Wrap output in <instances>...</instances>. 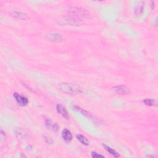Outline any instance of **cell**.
Instances as JSON below:
<instances>
[{
    "label": "cell",
    "instance_id": "6da1fadb",
    "mask_svg": "<svg viewBox=\"0 0 158 158\" xmlns=\"http://www.w3.org/2000/svg\"><path fill=\"white\" fill-rule=\"evenodd\" d=\"M60 90L64 93L69 95H78L82 93L83 90L81 87L77 84L62 83L59 85Z\"/></svg>",
    "mask_w": 158,
    "mask_h": 158
},
{
    "label": "cell",
    "instance_id": "7a4b0ae2",
    "mask_svg": "<svg viewBox=\"0 0 158 158\" xmlns=\"http://www.w3.org/2000/svg\"><path fill=\"white\" fill-rule=\"evenodd\" d=\"M67 13L72 17H73L77 19L86 18L89 16V13L86 10L82 8H78V7L70 8L68 10Z\"/></svg>",
    "mask_w": 158,
    "mask_h": 158
},
{
    "label": "cell",
    "instance_id": "3957f363",
    "mask_svg": "<svg viewBox=\"0 0 158 158\" xmlns=\"http://www.w3.org/2000/svg\"><path fill=\"white\" fill-rule=\"evenodd\" d=\"M13 97H14V99L16 100V102L21 106H26L29 103L28 98L18 93H14Z\"/></svg>",
    "mask_w": 158,
    "mask_h": 158
},
{
    "label": "cell",
    "instance_id": "277c9868",
    "mask_svg": "<svg viewBox=\"0 0 158 158\" xmlns=\"http://www.w3.org/2000/svg\"><path fill=\"white\" fill-rule=\"evenodd\" d=\"M46 38L50 41L60 43L63 40L62 35L57 33H48L46 35Z\"/></svg>",
    "mask_w": 158,
    "mask_h": 158
},
{
    "label": "cell",
    "instance_id": "5b68a950",
    "mask_svg": "<svg viewBox=\"0 0 158 158\" xmlns=\"http://www.w3.org/2000/svg\"><path fill=\"white\" fill-rule=\"evenodd\" d=\"M113 91L118 95H126L130 92V89L125 85H117L113 88Z\"/></svg>",
    "mask_w": 158,
    "mask_h": 158
},
{
    "label": "cell",
    "instance_id": "8992f818",
    "mask_svg": "<svg viewBox=\"0 0 158 158\" xmlns=\"http://www.w3.org/2000/svg\"><path fill=\"white\" fill-rule=\"evenodd\" d=\"M45 125L48 130H50L54 132H57L59 130L58 124L48 118H46L45 119Z\"/></svg>",
    "mask_w": 158,
    "mask_h": 158
},
{
    "label": "cell",
    "instance_id": "52a82bcc",
    "mask_svg": "<svg viewBox=\"0 0 158 158\" xmlns=\"http://www.w3.org/2000/svg\"><path fill=\"white\" fill-rule=\"evenodd\" d=\"M64 21L66 24L70 26H81L82 24V21L80 19H77L73 17H66L64 18Z\"/></svg>",
    "mask_w": 158,
    "mask_h": 158
},
{
    "label": "cell",
    "instance_id": "ba28073f",
    "mask_svg": "<svg viewBox=\"0 0 158 158\" xmlns=\"http://www.w3.org/2000/svg\"><path fill=\"white\" fill-rule=\"evenodd\" d=\"M10 14L13 18H14L16 19H18L22 20V21H26L29 19V17H28L27 14H26V13H22V12L12 11V12L10 13Z\"/></svg>",
    "mask_w": 158,
    "mask_h": 158
},
{
    "label": "cell",
    "instance_id": "9c48e42d",
    "mask_svg": "<svg viewBox=\"0 0 158 158\" xmlns=\"http://www.w3.org/2000/svg\"><path fill=\"white\" fill-rule=\"evenodd\" d=\"M56 110L57 111V113L61 115L64 119L68 120L69 119V115L67 113V111L66 110L65 108L62 105H56Z\"/></svg>",
    "mask_w": 158,
    "mask_h": 158
},
{
    "label": "cell",
    "instance_id": "30bf717a",
    "mask_svg": "<svg viewBox=\"0 0 158 158\" xmlns=\"http://www.w3.org/2000/svg\"><path fill=\"white\" fill-rule=\"evenodd\" d=\"M62 137L66 143H69L72 140V135L70 130L67 128H64L62 132Z\"/></svg>",
    "mask_w": 158,
    "mask_h": 158
},
{
    "label": "cell",
    "instance_id": "8fae6325",
    "mask_svg": "<svg viewBox=\"0 0 158 158\" xmlns=\"http://www.w3.org/2000/svg\"><path fill=\"white\" fill-rule=\"evenodd\" d=\"M16 135L18 139L19 140H24L28 138L29 137V133L24 130L22 128H19L16 130Z\"/></svg>",
    "mask_w": 158,
    "mask_h": 158
},
{
    "label": "cell",
    "instance_id": "7c38bea8",
    "mask_svg": "<svg viewBox=\"0 0 158 158\" xmlns=\"http://www.w3.org/2000/svg\"><path fill=\"white\" fill-rule=\"evenodd\" d=\"M144 3L143 2H139L135 10V14L136 16H141L144 11Z\"/></svg>",
    "mask_w": 158,
    "mask_h": 158
},
{
    "label": "cell",
    "instance_id": "4fadbf2b",
    "mask_svg": "<svg viewBox=\"0 0 158 158\" xmlns=\"http://www.w3.org/2000/svg\"><path fill=\"white\" fill-rule=\"evenodd\" d=\"M103 146L104 147V148H105L110 154H111V155L113 156L114 157H119L120 156L119 154L117 151H116L114 149H113V148H111L110 146H108V145H106V144H103Z\"/></svg>",
    "mask_w": 158,
    "mask_h": 158
},
{
    "label": "cell",
    "instance_id": "5bb4252c",
    "mask_svg": "<svg viewBox=\"0 0 158 158\" xmlns=\"http://www.w3.org/2000/svg\"><path fill=\"white\" fill-rule=\"evenodd\" d=\"M77 140L80 141L82 144L85 145V146H89L90 144V141L89 140L87 139V137H85V136L81 135V134H78L77 135Z\"/></svg>",
    "mask_w": 158,
    "mask_h": 158
},
{
    "label": "cell",
    "instance_id": "9a60e30c",
    "mask_svg": "<svg viewBox=\"0 0 158 158\" xmlns=\"http://www.w3.org/2000/svg\"><path fill=\"white\" fill-rule=\"evenodd\" d=\"M143 103L145 105L148 106H156V101L151 98H146L143 101Z\"/></svg>",
    "mask_w": 158,
    "mask_h": 158
},
{
    "label": "cell",
    "instance_id": "2e32d148",
    "mask_svg": "<svg viewBox=\"0 0 158 158\" xmlns=\"http://www.w3.org/2000/svg\"><path fill=\"white\" fill-rule=\"evenodd\" d=\"M92 157H93V158H99V157H105V156L102 154H98L96 152H92Z\"/></svg>",
    "mask_w": 158,
    "mask_h": 158
},
{
    "label": "cell",
    "instance_id": "e0dca14e",
    "mask_svg": "<svg viewBox=\"0 0 158 158\" xmlns=\"http://www.w3.org/2000/svg\"><path fill=\"white\" fill-rule=\"evenodd\" d=\"M45 141H46V142L47 143H48V144H51L52 143H53V140H51V138H48V137H46V136H45Z\"/></svg>",
    "mask_w": 158,
    "mask_h": 158
}]
</instances>
